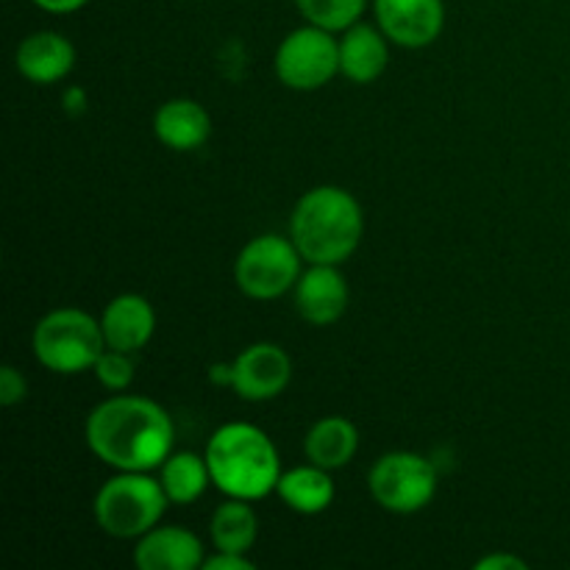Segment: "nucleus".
<instances>
[{
    "label": "nucleus",
    "instance_id": "obj_1",
    "mask_svg": "<svg viewBox=\"0 0 570 570\" xmlns=\"http://www.w3.org/2000/svg\"><path fill=\"white\" fill-rule=\"evenodd\" d=\"M173 421L142 395H115L87 417V445L117 471H154L173 454Z\"/></svg>",
    "mask_w": 570,
    "mask_h": 570
},
{
    "label": "nucleus",
    "instance_id": "obj_2",
    "mask_svg": "<svg viewBox=\"0 0 570 570\" xmlns=\"http://www.w3.org/2000/svg\"><path fill=\"white\" fill-rule=\"evenodd\" d=\"M365 217L348 189L315 187L301 195L289 217V239L309 265H343L362 243Z\"/></svg>",
    "mask_w": 570,
    "mask_h": 570
},
{
    "label": "nucleus",
    "instance_id": "obj_3",
    "mask_svg": "<svg viewBox=\"0 0 570 570\" xmlns=\"http://www.w3.org/2000/svg\"><path fill=\"white\" fill-rule=\"evenodd\" d=\"M212 484L228 499L259 501L278 488L282 462L273 440L254 423H226L206 443Z\"/></svg>",
    "mask_w": 570,
    "mask_h": 570
},
{
    "label": "nucleus",
    "instance_id": "obj_4",
    "mask_svg": "<svg viewBox=\"0 0 570 570\" xmlns=\"http://www.w3.org/2000/svg\"><path fill=\"white\" fill-rule=\"evenodd\" d=\"M167 504L170 499L165 488L150 479L148 471H120V476L109 479L95 495V518L106 534L131 540L159 527Z\"/></svg>",
    "mask_w": 570,
    "mask_h": 570
},
{
    "label": "nucleus",
    "instance_id": "obj_5",
    "mask_svg": "<svg viewBox=\"0 0 570 570\" xmlns=\"http://www.w3.org/2000/svg\"><path fill=\"white\" fill-rule=\"evenodd\" d=\"M33 356L39 365L59 376L95 367L98 356L106 351V337L100 321L81 309H53L33 328Z\"/></svg>",
    "mask_w": 570,
    "mask_h": 570
},
{
    "label": "nucleus",
    "instance_id": "obj_6",
    "mask_svg": "<svg viewBox=\"0 0 570 570\" xmlns=\"http://www.w3.org/2000/svg\"><path fill=\"white\" fill-rule=\"evenodd\" d=\"M301 250L293 239L262 234L250 239L234 262V282L248 298L273 301L295 289L301 278Z\"/></svg>",
    "mask_w": 570,
    "mask_h": 570
},
{
    "label": "nucleus",
    "instance_id": "obj_7",
    "mask_svg": "<svg viewBox=\"0 0 570 570\" xmlns=\"http://www.w3.org/2000/svg\"><path fill=\"white\" fill-rule=\"evenodd\" d=\"M367 488L382 510L412 515L429 507L438 493V471L412 451H390L367 473Z\"/></svg>",
    "mask_w": 570,
    "mask_h": 570
},
{
    "label": "nucleus",
    "instance_id": "obj_8",
    "mask_svg": "<svg viewBox=\"0 0 570 570\" xmlns=\"http://www.w3.org/2000/svg\"><path fill=\"white\" fill-rule=\"evenodd\" d=\"M340 72V42L332 31L306 22L282 39L276 50V76L284 87L312 92Z\"/></svg>",
    "mask_w": 570,
    "mask_h": 570
},
{
    "label": "nucleus",
    "instance_id": "obj_9",
    "mask_svg": "<svg viewBox=\"0 0 570 570\" xmlns=\"http://www.w3.org/2000/svg\"><path fill=\"white\" fill-rule=\"evenodd\" d=\"M379 28L401 48H426L443 33V0H373Z\"/></svg>",
    "mask_w": 570,
    "mask_h": 570
},
{
    "label": "nucleus",
    "instance_id": "obj_10",
    "mask_svg": "<svg viewBox=\"0 0 570 570\" xmlns=\"http://www.w3.org/2000/svg\"><path fill=\"white\" fill-rule=\"evenodd\" d=\"M232 390L245 401H271L287 390L293 362L287 351L273 343H256L232 362Z\"/></svg>",
    "mask_w": 570,
    "mask_h": 570
},
{
    "label": "nucleus",
    "instance_id": "obj_11",
    "mask_svg": "<svg viewBox=\"0 0 570 570\" xmlns=\"http://www.w3.org/2000/svg\"><path fill=\"white\" fill-rule=\"evenodd\" d=\"M340 265H312L295 284V306L312 326H332L348 306V284Z\"/></svg>",
    "mask_w": 570,
    "mask_h": 570
},
{
    "label": "nucleus",
    "instance_id": "obj_12",
    "mask_svg": "<svg viewBox=\"0 0 570 570\" xmlns=\"http://www.w3.org/2000/svg\"><path fill=\"white\" fill-rule=\"evenodd\" d=\"M134 562L142 570H195L204 566V546L189 529L154 527L139 538Z\"/></svg>",
    "mask_w": 570,
    "mask_h": 570
},
{
    "label": "nucleus",
    "instance_id": "obj_13",
    "mask_svg": "<svg viewBox=\"0 0 570 570\" xmlns=\"http://www.w3.org/2000/svg\"><path fill=\"white\" fill-rule=\"evenodd\" d=\"M100 328H104V337L109 348L134 354V351L145 348L150 343V337H154L156 312L142 295H117L104 309Z\"/></svg>",
    "mask_w": 570,
    "mask_h": 570
},
{
    "label": "nucleus",
    "instance_id": "obj_14",
    "mask_svg": "<svg viewBox=\"0 0 570 570\" xmlns=\"http://www.w3.org/2000/svg\"><path fill=\"white\" fill-rule=\"evenodd\" d=\"M17 70L31 83L48 87L70 76L76 65V48L67 37L56 31H37L17 45Z\"/></svg>",
    "mask_w": 570,
    "mask_h": 570
},
{
    "label": "nucleus",
    "instance_id": "obj_15",
    "mask_svg": "<svg viewBox=\"0 0 570 570\" xmlns=\"http://www.w3.org/2000/svg\"><path fill=\"white\" fill-rule=\"evenodd\" d=\"M390 59L382 28L356 22L340 39V72L354 83H371L384 72Z\"/></svg>",
    "mask_w": 570,
    "mask_h": 570
},
{
    "label": "nucleus",
    "instance_id": "obj_16",
    "mask_svg": "<svg viewBox=\"0 0 570 570\" xmlns=\"http://www.w3.org/2000/svg\"><path fill=\"white\" fill-rule=\"evenodd\" d=\"M154 131L167 148L195 150L209 139L212 120L209 111L189 98H173L159 106L154 115Z\"/></svg>",
    "mask_w": 570,
    "mask_h": 570
},
{
    "label": "nucleus",
    "instance_id": "obj_17",
    "mask_svg": "<svg viewBox=\"0 0 570 570\" xmlns=\"http://www.w3.org/2000/svg\"><path fill=\"white\" fill-rule=\"evenodd\" d=\"M360 449V432L348 417H323L306 432L304 451L312 465H321L326 471H340L354 460Z\"/></svg>",
    "mask_w": 570,
    "mask_h": 570
},
{
    "label": "nucleus",
    "instance_id": "obj_18",
    "mask_svg": "<svg viewBox=\"0 0 570 570\" xmlns=\"http://www.w3.org/2000/svg\"><path fill=\"white\" fill-rule=\"evenodd\" d=\"M276 493L282 495L289 510L301 515H321L334 501V482L326 468L321 465H301L293 471L282 473Z\"/></svg>",
    "mask_w": 570,
    "mask_h": 570
},
{
    "label": "nucleus",
    "instance_id": "obj_19",
    "mask_svg": "<svg viewBox=\"0 0 570 570\" xmlns=\"http://www.w3.org/2000/svg\"><path fill=\"white\" fill-rule=\"evenodd\" d=\"M159 482L165 488L170 504L187 507L195 504L200 495L206 493V488L212 484L209 465H206V456L193 454V451H178L170 454L161 462Z\"/></svg>",
    "mask_w": 570,
    "mask_h": 570
},
{
    "label": "nucleus",
    "instance_id": "obj_20",
    "mask_svg": "<svg viewBox=\"0 0 570 570\" xmlns=\"http://www.w3.org/2000/svg\"><path fill=\"white\" fill-rule=\"evenodd\" d=\"M209 532L217 551L248 554L256 543L259 523H256V512L250 510L248 501L228 499L226 504L217 507L215 515H212Z\"/></svg>",
    "mask_w": 570,
    "mask_h": 570
},
{
    "label": "nucleus",
    "instance_id": "obj_21",
    "mask_svg": "<svg viewBox=\"0 0 570 570\" xmlns=\"http://www.w3.org/2000/svg\"><path fill=\"white\" fill-rule=\"evenodd\" d=\"M367 0H295L298 11L309 26L326 28V31H348L356 26L365 11Z\"/></svg>",
    "mask_w": 570,
    "mask_h": 570
},
{
    "label": "nucleus",
    "instance_id": "obj_22",
    "mask_svg": "<svg viewBox=\"0 0 570 570\" xmlns=\"http://www.w3.org/2000/svg\"><path fill=\"white\" fill-rule=\"evenodd\" d=\"M95 376L104 384L106 390H115V393H122V390L131 387L134 382V362L128 351H117L106 345L104 354L95 362Z\"/></svg>",
    "mask_w": 570,
    "mask_h": 570
},
{
    "label": "nucleus",
    "instance_id": "obj_23",
    "mask_svg": "<svg viewBox=\"0 0 570 570\" xmlns=\"http://www.w3.org/2000/svg\"><path fill=\"white\" fill-rule=\"evenodd\" d=\"M26 395H28V384L26 379H22V373L17 371V367L6 365L3 371H0V404L14 406L20 404Z\"/></svg>",
    "mask_w": 570,
    "mask_h": 570
},
{
    "label": "nucleus",
    "instance_id": "obj_24",
    "mask_svg": "<svg viewBox=\"0 0 570 570\" xmlns=\"http://www.w3.org/2000/svg\"><path fill=\"white\" fill-rule=\"evenodd\" d=\"M206 570H254L256 566L245 554H232V551H217L215 557L204 560Z\"/></svg>",
    "mask_w": 570,
    "mask_h": 570
},
{
    "label": "nucleus",
    "instance_id": "obj_25",
    "mask_svg": "<svg viewBox=\"0 0 570 570\" xmlns=\"http://www.w3.org/2000/svg\"><path fill=\"white\" fill-rule=\"evenodd\" d=\"M476 570H527V562L512 554H490L476 562Z\"/></svg>",
    "mask_w": 570,
    "mask_h": 570
},
{
    "label": "nucleus",
    "instance_id": "obj_26",
    "mask_svg": "<svg viewBox=\"0 0 570 570\" xmlns=\"http://www.w3.org/2000/svg\"><path fill=\"white\" fill-rule=\"evenodd\" d=\"M31 3L48 14H72V11L83 9L89 0H31Z\"/></svg>",
    "mask_w": 570,
    "mask_h": 570
},
{
    "label": "nucleus",
    "instance_id": "obj_27",
    "mask_svg": "<svg viewBox=\"0 0 570 570\" xmlns=\"http://www.w3.org/2000/svg\"><path fill=\"white\" fill-rule=\"evenodd\" d=\"M87 100H83V89H78V87H72V89H67L65 92V109L67 111H72V115H81L83 109H87Z\"/></svg>",
    "mask_w": 570,
    "mask_h": 570
},
{
    "label": "nucleus",
    "instance_id": "obj_28",
    "mask_svg": "<svg viewBox=\"0 0 570 570\" xmlns=\"http://www.w3.org/2000/svg\"><path fill=\"white\" fill-rule=\"evenodd\" d=\"M209 379L215 384H228L232 387V379H234V367L232 365H215L209 371Z\"/></svg>",
    "mask_w": 570,
    "mask_h": 570
}]
</instances>
